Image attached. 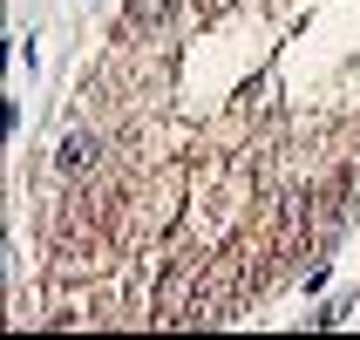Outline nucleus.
I'll list each match as a JSON object with an SVG mask.
<instances>
[{
	"mask_svg": "<svg viewBox=\"0 0 360 340\" xmlns=\"http://www.w3.org/2000/svg\"><path fill=\"white\" fill-rule=\"evenodd\" d=\"M61 170H68V177H82V170H96L102 163V137L96 130H68V137H61Z\"/></svg>",
	"mask_w": 360,
	"mask_h": 340,
	"instance_id": "nucleus-1",
	"label": "nucleus"
},
{
	"mask_svg": "<svg viewBox=\"0 0 360 340\" xmlns=\"http://www.w3.org/2000/svg\"><path fill=\"white\" fill-rule=\"evenodd\" d=\"M170 14V0H129V20H163Z\"/></svg>",
	"mask_w": 360,
	"mask_h": 340,
	"instance_id": "nucleus-3",
	"label": "nucleus"
},
{
	"mask_svg": "<svg viewBox=\"0 0 360 340\" xmlns=\"http://www.w3.org/2000/svg\"><path fill=\"white\" fill-rule=\"evenodd\" d=\"M191 279H198V259H177V265H170V279H163V293H157L163 313H184V293H191Z\"/></svg>",
	"mask_w": 360,
	"mask_h": 340,
	"instance_id": "nucleus-2",
	"label": "nucleus"
}]
</instances>
